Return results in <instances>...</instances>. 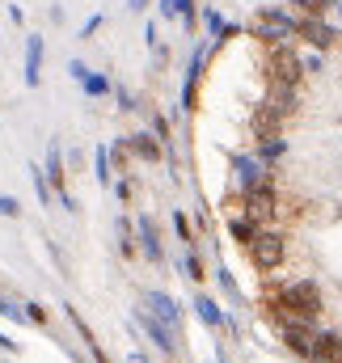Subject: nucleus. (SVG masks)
<instances>
[{"instance_id": "nucleus-1", "label": "nucleus", "mask_w": 342, "mask_h": 363, "mask_svg": "<svg viewBox=\"0 0 342 363\" xmlns=\"http://www.w3.org/2000/svg\"><path fill=\"white\" fill-rule=\"evenodd\" d=\"M250 34L254 38H266V43H283V38L296 34V17L292 13H279V9H262L254 17V26H250Z\"/></svg>"}, {"instance_id": "nucleus-2", "label": "nucleus", "mask_w": 342, "mask_h": 363, "mask_svg": "<svg viewBox=\"0 0 342 363\" xmlns=\"http://www.w3.org/2000/svg\"><path fill=\"white\" fill-rule=\"evenodd\" d=\"M283 308H292L300 321H313L317 313H321V291H317V283H292V287H283Z\"/></svg>"}, {"instance_id": "nucleus-3", "label": "nucleus", "mask_w": 342, "mask_h": 363, "mask_svg": "<svg viewBox=\"0 0 342 363\" xmlns=\"http://www.w3.org/2000/svg\"><path fill=\"white\" fill-rule=\"evenodd\" d=\"M300 68H304V64H300L292 51H283V47L270 51V89L275 93H292L296 89V81H300Z\"/></svg>"}, {"instance_id": "nucleus-4", "label": "nucleus", "mask_w": 342, "mask_h": 363, "mask_svg": "<svg viewBox=\"0 0 342 363\" xmlns=\"http://www.w3.org/2000/svg\"><path fill=\"white\" fill-rule=\"evenodd\" d=\"M283 237L279 233H258L254 241H250V258H254L258 271H275V267H283Z\"/></svg>"}, {"instance_id": "nucleus-5", "label": "nucleus", "mask_w": 342, "mask_h": 363, "mask_svg": "<svg viewBox=\"0 0 342 363\" xmlns=\"http://www.w3.org/2000/svg\"><path fill=\"white\" fill-rule=\"evenodd\" d=\"M136 321L144 325V334L165 351V355H177V325H165L161 317H153L148 308H136Z\"/></svg>"}, {"instance_id": "nucleus-6", "label": "nucleus", "mask_w": 342, "mask_h": 363, "mask_svg": "<svg viewBox=\"0 0 342 363\" xmlns=\"http://www.w3.org/2000/svg\"><path fill=\"white\" fill-rule=\"evenodd\" d=\"M296 34L304 38V43H313L317 51H326V47H334V26H326L321 17H296Z\"/></svg>"}, {"instance_id": "nucleus-7", "label": "nucleus", "mask_w": 342, "mask_h": 363, "mask_svg": "<svg viewBox=\"0 0 342 363\" xmlns=\"http://www.w3.org/2000/svg\"><path fill=\"white\" fill-rule=\"evenodd\" d=\"M203 64H207V47L199 43V47H194V55H190V68H186V85H182V110H194V89H199Z\"/></svg>"}, {"instance_id": "nucleus-8", "label": "nucleus", "mask_w": 342, "mask_h": 363, "mask_svg": "<svg viewBox=\"0 0 342 363\" xmlns=\"http://www.w3.org/2000/svg\"><path fill=\"white\" fill-rule=\"evenodd\" d=\"M43 51H47V43L38 34H26V85L30 89L43 81Z\"/></svg>"}, {"instance_id": "nucleus-9", "label": "nucleus", "mask_w": 342, "mask_h": 363, "mask_svg": "<svg viewBox=\"0 0 342 363\" xmlns=\"http://www.w3.org/2000/svg\"><path fill=\"white\" fill-rule=\"evenodd\" d=\"M246 207H250V216H258V220L275 216V190H270V182H258V186L246 190Z\"/></svg>"}, {"instance_id": "nucleus-10", "label": "nucleus", "mask_w": 342, "mask_h": 363, "mask_svg": "<svg viewBox=\"0 0 342 363\" xmlns=\"http://www.w3.org/2000/svg\"><path fill=\"white\" fill-rule=\"evenodd\" d=\"M144 308H148L153 317H161L165 325H177V321H182L177 300H173V296H165V291H148V296H144Z\"/></svg>"}, {"instance_id": "nucleus-11", "label": "nucleus", "mask_w": 342, "mask_h": 363, "mask_svg": "<svg viewBox=\"0 0 342 363\" xmlns=\"http://www.w3.org/2000/svg\"><path fill=\"white\" fill-rule=\"evenodd\" d=\"M313 359L317 363H342V338L338 334H317V338H313Z\"/></svg>"}, {"instance_id": "nucleus-12", "label": "nucleus", "mask_w": 342, "mask_h": 363, "mask_svg": "<svg viewBox=\"0 0 342 363\" xmlns=\"http://www.w3.org/2000/svg\"><path fill=\"white\" fill-rule=\"evenodd\" d=\"M64 178H68V174H64V152H60V144L51 140V144H47V182H51V190L64 194Z\"/></svg>"}, {"instance_id": "nucleus-13", "label": "nucleus", "mask_w": 342, "mask_h": 363, "mask_svg": "<svg viewBox=\"0 0 342 363\" xmlns=\"http://www.w3.org/2000/svg\"><path fill=\"white\" fill-rule=\"evenodd\" d=\"M233 169H237V178H241L246 190L258 186V182H266L262 178V161H258V157H233Z\"/></svg>"}, {"instance_id": "nucleus-14", "label": "nucleus", "mask_w": 342, "mask_h": 363, "mask_svg": "<svg viewBox=\"0 0 342 363\" xmlns=\"http://www.w3.org/2000/svg\"><path fill=\"white\" fill-rule=\"evenodd\" d=\"M140 241H144L148 262H161V241H157V228H153V220H148V216L140 220Z\"/></svg>"}, {"instance_id": "nucleus-15", "label": "nucleus", "mask_w": 342, "mask_h": 363, "mask_svg": "<svg viewBox=\"0 0 342 363\" xmlns=\"http://www.w3.org/2000/svg\"><path fill=\"white\" fill-rule=\"evenodd\" d=\"M283 342H287L296 355H313V334H309V330H300V325H287Z\"/></svg>"}, {"instance_id": "nucleus-16", "label": "nucleus", "mask_w": 342, "mask_h": 363, "mask_svg": "<svg viewBox=\"0 0 342 363\" xmlns=\"http://www.w3.org/2000/svg\"><path fill=\"white\" fill-rule=\"evenodd\" d=\"M194 308H199V317H203L211 330H220V325H224V313H220V304H216L211 296H199V300H194Z\"/></svg>"}, {"instance_id": "nucleus-17", "label": "nucleus", "mask_w": 342, "mask_h": 363, "mask_svg": "<svg viewBox=\"0 0 342 363\" xmlns=\"http://www.w3.org/2000/svg\"><path fill=\"white\" fill-rule=\"evenodd\" d=\"M81 89H85L89 97H106V93L114 89V85H110V77H101V72H93V68H89L85 81H81Z\"/></svg>"}, {"instance_id": "nucleus-18", "label": "nucleus", "mask_w": 342, "mask_h": 363, "mask_svg": "<svg viewBox=\"0 0 342 363\" xmlns=\"http://www.w3.org/2000/svg\"><path fill=\"white\" fill-rule=\"evenodd\" d=\"M131 148H136V152H140L144 161H157V157H161V144H157V140H153L148 131H144V135H136V140H131Z\"/></svg>"}, {"instance_id": "nucleus-19", "label": "nucleus", "mask_w": 342, "mask_h": 363, "mask_svg": "<svg viewBox=\"0 0 342 363\" xmlns=\"http://www.w3.org/2000/svg\"><path fill=\"white\" fill-rule=\"evenodd\" d=\"M228 228H233V237H237L241 245H250V241L258 237V224H254V220H233Z\"/></svg>"}, {"instance_id": "nucleus-20", "label": "nucleus", "mask_w": 342, "mask_h": 363, "mask_svg": "<svg viewBox=\"0 0 342 363\" xmlns=\"http://www.w3.org/2000/svg\"><path fill=\"white\" fill-rule=\"evenodd\" d=\"M292 4H296V9H300L304 17H321V13H326V9H330L334 0H292Z\"/></svg>"}, {"instance_id": "nucleus-21", "label": "nucleus", "mask_w": 342, "mask_h": 363, "mask_svg": "<svg viewBox=\"0 0 342 363\" xmlns=\"http://www.w3.org/2000/svg\"><path fill=\"white\" fill-rule=\"evenodd\" d=\"M97 182L110 186V148H97Z\"/></svg>"}, {"instance_id": "nucleus-22", "label": "nucleus", "mask_w": 342, "mask_h": 363, "mask_svg": "<svg viewBox=\"0 0 342 363\" xmlns=\"http://www.w3.org/2000/svg\"><path fill=\"white\" fill-rule=\"evenodd\" d=\"M203 26H207V30H211V38H220V30H224V26H228V21H224V17H220V13H216V9H207V13H203Z\"/></svg>"}, {"instance_id": "nucleus-23", "label": "nucleus", "mask_w": 342, "mask_h": 363, "mask_svg": "<svg viewBox=\"0 0 342 363\" xmlns=\"http://www.w3.org/2000/svg\"><path fill=\"white\" fill-rule=\"evenodd\" d=\"M30 178H34V190H38V199H43V203H47V199H51V182L43 178V169H38V165H34V169H30Z\"/></svg>"}, {"instance_id": "nucleus-24", "label": "nucleus", "mask_w": 342, "mask_h": 363, "mask_svg": "<svg viewBox=\"0 0 342 363\" xmlns=\"http://www.w3.org/2000/svg\"><path fill=\"white\" fill-rule=\"evenodd\" d=\"M283 148H287V144H283L279 135H275V140H262V157H266V161H275V157H283Z\"/></svg>"}, {"instance_id": "nucleus-25", "label": "nucleus", "mask_w": 342, "mask_h": 363, "mask_svg": "<svg viewBox=\"0 0 342 363\" xmlns=\"http://www.w3.org/2000/svg\"><path fill=\"white\" fill-rule=\"evenodd\" d=\"M182 271H186V279H194V283L203 279V267H199V258H194V254H186V258H182Z\"/></svg>"}, {"instance_id": "nucleus-26", "label": "nucleus", "mask_w": 342, "mask_h": 363, "mask_svg": "<svg viewBox=\"0 0 342 363\" xmlns=\"http://www.w3.org/2000/svg\"><path fill=\"white\" fill-rule=\"evenodd\" d=\"M101 26H106V17H101V13H93V17L85 21V26H81V38H93V34H97Z\"/></svg>"}, {"instance_id": "nucleus-27", "label": "nucleus", "mask_w": 342, "mask_h": 363, "mask_svg": "<svg viewBox=\"0 0 342 363\" xmlns=\"http://www.w3.org/2000/svg\"><path fill=\"white\" fill-rule=\"evenodd\" d=\"M173 228H177V237H182V241H186V245H190V241H194V237H190V220H186V216H182V211H177V216H173Z\"/></svg>"}, {"instance_id": "nucleus-28", "label": "nucleus", "mask_w": 342, "mask_h": 363, "mask_svg": "<svg viewBox=\"0 0 342 363\" xmlns=\"http://www.w3.org/2000/svg\"><path fill=\"white\" fill-rule=\"evenodd\" d=\"M177 17L194 30V0H177Z\"/></svg>"}, {"instance_id": "nucleus-29", "label": "nucleus", "mask_w": 342, "mask_h": 363, "mask_svg": "<svg viewBox=\"0 0 342 363\" xmlns=\"http://www.w3.org/2000/svg\"><path fill=\"white\" fill-rule=\"evenodd\" d=\"M21 207H17V199L13 194H0V216H17Z\"/></svg>"}, {"instance_id": "nucleus-30", "label": "nucleus", "mask_w": 342, "mask_h": 363, "mask_svg": "<svg viewBox=\"0 0 342 363\" xmlns=\"http://www.w3.org/2000/svg\"><path fill=\"white\" fill-rule=\"evenodd\" d=\"M21 308H26V317H30V321H34V325H43V321H47V313H43V308H38V304H21Z\"/></svg>"}, {"instance_id": "nucleus-31", "label": "nucleus", "mask_w": 342, "mask_h": 363, "mask_svg": "<svg viewBox=\"0 0 342 363\" xmlns=\"http://www.w3.org/2000/svg\"><path fill=\"white\" fill-rule=\"evenodd\" d=\"M68 72H72V81H77V85H81V81H85V64H81V60H72V64H68Z\"/></svg>"}, {"instance_id": "nucleus-32", "label": "nucleus", "mask_w": 342, "mask_h": 363, "mask_svg": "<svg viewBox=\"0 0 342 363\" xmlns=\"http://www.w3.org/2000/svg\"><path fill=\"white\" fill-rule=\"evenodd\" d=\"M161 17H177V0H161Z\"/></svg>"}, {"instance_id": "nucleus-33", "label": "nucleus", "mask_w": 342, "mask_h": 363, "mask_svg": "<svg viewBox=\"0 0 342 363\" xmlns=\"http://www.w3.org/2000/svg\"><path fill=\"white\" fill-rule=\"evenodd\" d=\"M9 21H13V26H21V21H26V13H21L17 4H9Z\"/></svg>"}, {"instance_id": "nucleus-34", "label": "nucleus", "mask_w": 342, "mask_h": 363, "mask_svg": "<svg viewBox=\"0 0 342 363\" xmlns=\"http://www.w3.org/2000/svg\"><path fill=\"white\" fill-rule=\"evenodd\" d=\"M148 4H153V0H127V9H131V13H148Z\"/></svg>"}, {"instance_id": "nucleus-35", "label": "nucleus", "mask_w": 342, "mask_h": 363, "mask_svg": "<svg viewBox=\"0 0 342 363\" xmlns=\"http://www.w3.org/2000/svg\"><path fill=\"white\" fill-rule=\"evenodd\" d=\"M13 347H17V342H9V338L0 334V351H13Z\"/></svg>"}, {"instance_id": "nucleus-36", "label": "nucleus", "mask_w": 342, "mask_h": 363, "mask_svg": "<svg viewBox=\"0 0 342 363\" xmlns=\"http://www.w3.org/2000/svg\"><path fill=\"white\" fill-rule=\"evenodd\" d=\"M131 363H148V359H144V355H131Z\"/></svg>"}, {"instance_id": "nucleus-37", "label": "nucleus", "mask_w": 342, "mask_h": 363, "mask_svg": "<svg viewBox=\"0 0 342 363\" xmlns=\"http://www.w3.org/2000/svg\"><path fill=\"white\" fill-rule=\"evenodd\" d=\"M0 304H4V296H0Z\"/></svg>"}]
</instances>
